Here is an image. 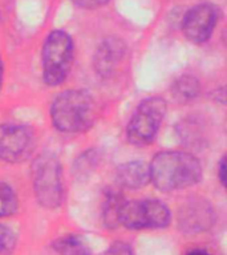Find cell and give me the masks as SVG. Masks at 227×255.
I'll use <instances>...</instances> for the list:
<instances>
[{"instance_id":"7","label":"cell","mask_w":227,"mask_h":255,"mask_svg":"<svg viewBox=\"0 0 227 255\" xmlns=\"http://www.w3.org/2000/svg\"><path fill=\"white\" fill-rule=\"evenodd\" d=\"M35 147L33 131L23 125H0V159L5 162H21L32 154Z\"/></svg>"},{"instance_id":"3","label":"cell","mask_w":227,"mask_h":255,"mask_svg":"<svg viewBox=\"0 0 227 255\" xmlns=\"http://www.w3.org/2000/svg\"><path fill=\"white\" fill-rule=\"evenodd\" d=\"M32 182L35 197L41 206L56 209L63 201V175L59 158L43 153L32 163Z\"/></svg>"},{"instance_id":"9","label":"cell","mask_w":227,"mask_h":255,"mask_svg":"<svg viewBox=\"0 0 227 255\" xmlns=\"http://www.w3.org/2000/svg\"><path fill=\"white\" fill-rule=\"evenodd\" d=\"M179 227L186 233H199L207 230L213 223V210L210 205L202 199L183 205L179 210Z\"/></svg>"},{"instance_id":"5","label":"cell","mask_w":227,"mask_h":255,"mask_svg":"<svg viewBox=\"0 0 227 255\" xmlns=\"http://www.w3.org/2000/svg\"><path fill=\"white\" fill-rule=\"evenodd\" d=\"M166 115V103L161 97H150L139 104L129 121L126 137L135 146L153 142Z\"/></svg>"},{"instance_id":"13","label":"cell","mask_w":227,"mask_h":255,"mask_svg":"<svg viewBox=\"0 0 227 255\" xmlns=\"http://www.w3.org/2000/svg\"><path fill=\"white\" fill-rule=\"evenodd\" d=\"M125 205V199L119 193L111 190L105 197L104 203V221L108 227H117L119 225V215Z\"/></svg>"},{"instance_id":"20","label":"cell","mask_w":227,"mask_h":255,"mask_svg":"<svg viewBox=\"0 0 227 255\" xmlns=\"http://www.w3.org/2000/svg\"><path fill=\"white\" fill-rule=\"evenodd\" d=\"M187 255H211V254H209L207 251H203V250H194V251H191V253H189Z\"/></svg>"},{"instance_id":"14","label":"cell","mask_w":227,"mask_h":255,"mask_svg":"<svg viewBox=\"0 0 227 255\" xmlns=\"http://www.w3.org/2000/svg\"><path fill=\"white\" fill-rule=\"evenodd\" d=\"M199 83L198 80L191 76H182L181 79L175 81L173 87V93L181 101H189L199 95Z\"/></svg>"},{"instance_id":"15","label":"cell","mask_w":227,"mask_h":255,"mask_svg":"<svg viewBox=\"0 0 227 255\" xmlns=\"http://www.w3.org/2000/svg\"><path fill=\"white\" fill-rule=\"evenodd\" d=\"M17 197L7 183L0 182V217H8L17 210Z\"/></svg>"},{"instance_id":"16","label":"cell","mask_w":227,"mask_h":255,"mask_svg":"<svg viewBox=\"0 0 227 255\" xmlns=\"http://www.w3.org/2000/svg\"><path fill=\"white\" fill-rule=\"evenodd\" d=\"M16 245L13 231L7 226L0 225V255L9 254Z\"/></svg>"},{"instance_id":"6","label":"cell","mask_w":227,"mask_h":255,"mask_svg":"<svg viewBox=\"0 0 227 255\" xmlns=\"http://www.w3.org/2000/svg\"><path fill=\"white\" fill-rule=\"evenodd\" d=\"M170 210L158 199H138L125 202L119 225L130 230L161 229L170 223Z\"/></svg>"},{"instance_id":"12","label":"cell","mask_w":227,"mask_h":255,"mask_svg":"<svg viewBox=\"0 0 227 255\" xmlns=\"http://www.w3.org/2000/svg\"><path fill=\"white\" fill-rule=\"evenodd\" d=\"M53 247L59 255H92L91 247L80 235H64L53 243Z\"/></svg>"},{"instance_id":"8","label":"cell","mask_w":227,"mask_h":255,"mask_svg":"<svg viewBox=\"0 0 227 255\" xmlns=\"http://www.w3.org/2000/svg\"><path fill=\"white\" fill-rule=\"evenodd\" d=\"M218 20V11L211 4H198L190 8L183 17L182 31L193 43L209 40Z\"/></svg>"},{"instance_id":"2","label":"cell","mask_w":227,"mask_h":255,"mask_svg":"<svg viewBox=\"0 0 227 255\" xmlns=\"http://www.w3.org/2000/svg\"><path fill=\"white\" fill-rule=\"evenodd\" d=\"M51 119L57 130L81 133L93 127L97 119V104L87 91H65L52 103Z\"/></svg>"},{"instance_id":"10","label":"cell","mask_w":227,"mask_h":255,"mask_svg":"<svg viewBox=\"0 0 227 255\" xmlns=\"http://www.w3.org/2000/svg\"><path fill=\"white\" fill-rule=\"evenodd\" d=\"M125 55V44L119 39L109 37L100 44L95 55V68L101 76H111Z\"/></svg>"},{"instance_id":"19","label":"cell","mask_w":227,"mask_h":255,"mask_svg":"<svg viewBox=\"0 0 227 255\" xmlns=\"http://www.w3.org/2000/svg\"><path fill=\"white\" fill-rule=\"evenodd\" d=\"M225 157L221 159V162H219V170H218V175H219V179H221V182L222 185L226 183V161H225Z\"/></svg>"},{"instance_id":"1","label":"cell","mask_w":227,"mask_h":255,"mask_svg":"<svg viewBox=\"0 0 227 255\" xmlns=\"http://www.w3.org/2000/svg\"><path fill=\"white\" fill-rule=\"evenodd\" d=\"M150 181L162 191L185 189L199 182L202 166L186 151H162L155 155L149 167Z\"/></svg>"},{"instance_id":"4","label":"cell","mask_w":227,"mask_h":255,"mask_svg":"<svg viewBox=\"0 0 227 255\" xmlns=\"http://www.w3.org/2000/svg\"><path fill=\"white\" fill-rule=\"evenodd\" d=\"M73 61V41L64 31H53L45 40L43 48L44 81L56 87L67 79Z\"/></svg>"},{"instance_id":"17","label":"cell","mask_w":227,"mask_h":255,"mask_svg":"<svg viewBox=\"0 0 227 255\" xmlns=\"http://www.w3.org/2000/svg\"><path fill=\"white\" fill-rule=\"evenodd\" d=\"M108 255H134L131 247L125 242H114L109 247Z\"/></svg>"},{"instance_id":"21","label":"cell","mask_w":227,"mask_h":255,"mask_svg":"<svg viewBox=\"0 0 227 255\" xmlns=\"http://www.w3.org/2000/svg\"><path fill=\"white\" fill-rule=\"evenodd\" d=\"M1 84H3V61L0 59V88H1Z\"/></svg>"},{"instance_id":"18","label":"cell","mask_w":227,"mask_h":255,"mask_svg":"<svg viewBox=\"0 0 227 255\" xmlns=\"http://www.w3.org/2000/svg\"><path fill=\"white\" fill-rule=\"evenodd\" d=\"M77 7L88 8V9H93V8L103 7L104 4H107L109 0H72Z\"/></svg>"},{"instance_id":"11","label":"cell","mask_w":227,"mask_h":255,"mask_svg":"<svg viewBox=\"0 0 227 255\" xmlns=\"http://www.w3.org/2000/svg\"><path fill=\"white\" fill-rule=\"evenodd\" d=\"M117 181L126 189H139L150 181L149 169L139 161L126 162L117 169Z\"/></svg>"}]
</instances>
